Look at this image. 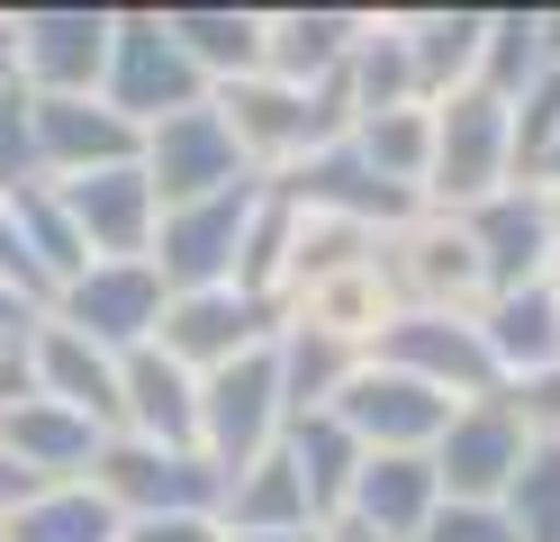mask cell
<instances>
[{"label": "cell", "mask_w": 560, "mask_h": 542, "mask_svg": "<svg viewBox=\"0 0 560 542\" xmlns=\"http://www.w3.org/2000/svg\"><path fill=\"white\" fill-rule=\"evenodd\" d=\"M91 100L145 136L163 118H182V108H199L208 82L182 64V46L163 36V10H109V64H100V91Z\"/></svg>", "instance_id": "cell-1"}, {"label": "cell", "mask_w": 560, "mask_h": 542, "mask_svg": "<svg viewBox=\"0 0 560 542\" xmlns=\"http://www.w3.org/2000/svg\"><path fill=\"white\" fill-rule=\"evenodd\" d=\"M425 118H434V154H425V191L416 199L434 217H462L479 199H498L506 191V100L462 82V91H443Z\"/></svg>", "instance_id": "cell-2"}, {"label": "cell", "mask_w": 560, "mask_h": 542, "mask_svg": "<svg viewBox=\"0 0 560 542\" xmlns=\"http://www.w3.org/2000/svg\"><path fill=\"white\" fill-rule=\"evenodd\" d=\"M82 488L109 506L118 524H145V516H218L226 470L208 461V452H154V443H136V434H109Z\"/></svg>", "instance_id": "cell-3"}, {"label": "cell", "mask_w": 560, "mask_h": 542, "mask_svg": "<svg viewBox=\"0 0 560 542\" xmlns=\"http://www.w3.org/2000/svg\"><path fill=\"white\" fill-rule=\"evenodd\" d=\"M362 361L425 380L434 397H452V407L498 397V361H488V344H479V316H425V308H398V316L362 344Z\"/></svg>", "instance_id": "cell-4"}, {"label": "cell", "mask_w": 560, "mask_h": 542, "mask_svg": "<svg viewBox=\"0 0 560 542\" xmlns=\"http://www.w3.org/2000/svg\"><path fill=\"white\" fill-rule=\"evenodd\" d=\"M254 199H262V181H235V191H218V199H190V208H163L154 217L145 263L163 280V299H182V289H226L235 280V244H244Z\"/></svg>", "instance_id": "cell-5"}, {"label": "cell", "mask_w": 560, "mask_h": 542, "mask_svg": "<svg viewBox=\"0 0 560 542\" xmlns=\"http://www.w3.org/2000/svg\"><path fill=\"white\" fill-rule=\"evenodd\" d=\"M136 172H145L154 208H190V199L235 191V181H262L254 163L235 154V136H226V118H218L208 100L182 108V118H163V127H145V145H136Z\"/></svg>", "instance_id": "cell-6"}, {"label": "cell", "mask_w": 560, "mask_h": 542, "mask_svg": "<svg viewBox=\"0 0 560 542\" xmlns=\"http://www.w3.org/2000/svg\"><path fill=\"white\" fill-rule=\"evenodd\" d=\"M46 325H63V335H82L91 353H136V344H154V325H163V280L154 263H91L55 289V308Z\"/></svg>", "instance_id": "cell-7"}, {"label": "cell", "mask_w": 560, "mask_h": 542, "mask_svg": "<svg viewBox=\"0 0 560 542\" xmlns=\"http://www.w3.org/2000/svg\"><path fill=\"white\" fill-rule=\"evenodd\" d=\"M109 64V10H10V72L27 100H91Z\"/></svg>", "instance_id": "cell-8"}, {"label": "cell", "mask_w": 560, "mask_h": 542, "mask_svg": "<svg viewBox=\"0 0 560 542\" xmlns=\"http://www.w3.org/2000/svg\"><path fill=\"white\" fill-rule=\"evenodd\" d=\"M271 443H280V380H271V344H254V353H235L226 371L199 380V452L235 480V470H254Z\"/></svg>", "instance_id": "cell-9"}, {"label": "cell", "mask_w": 560, "mask_h": 542, "mask_svg": "<svg viewBox=\"0 0 560 542\" xmlns=\"http://www.w3.org/2000/svg\"><path fill=\"white\" fill-rule=\"evenodd\" d=\"M280 335V299H244V289H182L163 299V325H154V353H172L190 380L226 371L235 353H254Z\"/></svg>", "instance_id": "cell-10"}, {"label": "cell", "mask_w": 560, "mask_h": 542, "mask_svg": "<svg viewBox=\"0 0 560 542\" xmlns=\"http://www.w3.org/2000/svg\"><path fill=\"white\" fill-rule=\"evenodd\" d=\"M515 461H524V425L498 407V397L452 407L443 434L425 443V470H434V488H443L452 506H498L506 480H515Z\"/></svg>", "instance_id": "cell-11"}, {"label": "cell", "mask_w": 560, "mask_h": 542, "mask_svg": "<svg viewBox=\"0 0 560 542\" xmlns=\"http://www.w3.org/2000/svg\"><path fill=\"white\" fill-rule=\"evenodd\" d=\"M326 416L353 434L362 452H425L434 434H443V416H452V397H434L425 380H407V371H380V361H362V371L335 389Z\"/></svg>", "instance_id": "cell-12"}, {"label": "cell", "mask_w": 560, "mask_h": 542, "mask_svg": "<svg viewBox=\"0 0 560 542\" xmlns=\"http://www.w3.org/2000/svg\"><path fill=\"white\" fill-rule=\"evenodd\" d=\"M470 244V263H479V289L488 299H506V289H534L551 272V217H542V191H498V199H479L452 217Z\"/></svg>", "instance_id": "cell-13"}, {"label": "cell", "mask_w": 560, "mask_h": 542, "mask_svg": "<svg viewBox=\"0 0 560 542\" xmlns=\"http://www.w3.org/2000/svg\"><path fill=\"white\" fill-rule=\"evenodd\" d=\"M55 199L63 217H73V235L91 263H145V244H154V191H145V172L136 163H109V172H82V181H55Z\"/></svg>", "instance_id": "cell-14"}, {"label": "cell", "mask_w": 560, "mask_h": 542, "mask_svg": "<svg viewBox=\"0 0 560 542\" xmlns=\"http://www.w3.org/2000/svg\"><path fill=\"white\" fill-rule=\"evenodd\" d=\"M118 434L154 452H199V380L154 344L118 353Z\"/></svg>", "instance_id": "cell-15"}, {"label": "cell", "mask_w": 560, "mask_h": 542, "mask_svg": "<svg viewBox=\"0 0 560 542\" xmlns=\"http://www.w3.org/2000/svg\"><path fill=\"white\" fill-rule=\"evenodd\" d=\"M27 127H37V172L46 181H82V172L136 163V145H145L127 118H109L100 100H27Z\"/></svg>", "instance_id": "cell-16"}, {"label": "cell", "mask_w": 560, "mask_h": 542, "mask_svg": "<svg viewBox=\"0 0 560 542\" xmlns=\"http://www.w3.org/2000/svg\"><path fill=\"white\" fill-rule=\"evenodd\" d=\"M109 434L82 425L73 407H55V397H19V407H0V452H10L27 480H46V488H82L91 480V461Z\"/></svg>", "instance_id": "cell-17"}, {"label": "cell", "mask_w": 560, "mask_h": 542, "mask_svg": "<svg viewBox=\"0 0 560 542\" xmlns=\"http://www.w3.org/2000/svg\"><path fill=\"white\" fill-rule=\"evenodd\" d=\"M27 380H37V397L73 407L82 425L118 434V361H109V353H91L82 335H63V325H37V335H27Z\"/></svg>", "instance_id": "cell-18"}, {"label": "cell", "mask_w": 560, "mask_h": 542, "mask_svg": "<svg viewBox=\"0 0 560 542\" xmlns=\"http://www.w3.org/2000/svg\"><path fill=\"white\" fill-rule=\"evenodd\" d=\"M434 506H443V488H434L425 452H362V470H353V497H343V516H353V524H371L380 542H416Z\"/></svg>", "instance_id": "cell-19"}, {"label": "cell", "mask_w": 560, "mask_h": 542, "mask_svg": "<svg viewBox=\"0 0 560 542\" xmlns=\"http://www.w3.org/2000/svg\"><path fill=\"white\" fill-rule=\"evenodd\" d=\"M362 36V10H271L262 19V82H326V72H343V55H353Z\"/></svg>", "instance_id": "cell-20"}, {"label": "cell", "mask_w": 560, "mask_h": 542, "mask_svg": "<svg viewBox=\"0 0 560 542\" xmlns=\"http://www.w3.org/2000/svg\"><path fill=\"white\" fill-rule=\"evenodd\" d=\"M479 344L498 361V389L524 380V371H560V289L534 280V289H506V299L479 308Z\"/></svg>", "instance_id": "cell-21"}, {"label": "cell", "mask_w": 560, "mask_h": 542, "mask_svg": "<svg viewBox=\"0 0 560 542\" xmlns=\"http://www.w3.org/2000/svg\"><path fill=\"white\" fill-rule=\"evenodd\" d=\"M542 72H560V10H488L470 82L488 100H515V91H534Z\"/></svg>", "instance_id": "cell-22"}, {"label": "cell", "mask_w": 560, "mask_h": 542, "mask_svg": "<svg viewBox=\"0 0 560 542\" xmlns=\"http://www.w3.org/2000/svg\"><path fill=\"white\" fill-rule=\"evenodd\" d=\"M163 36L182 46V64L208 91L262 72V10H199V0H182V10H163Z\"/></svg>", "instance_id": "cell-23"}, {"label": "cell", "mask_w": 560, "mask_h": 542, "mask_svg": "<svg viewBox=\"0 0 560 542\" xmlns=\"http://www.w3.org/2000/svg\"><path fill=\"white\" fill-rule=\"evenodd\" d=\"M362 371V353L353 344H335L317 335V325H290L280 316V335H271V380H280V425L290 416H326L335 407V389Z\"/></svg>", "instance_id": "cell-24"}, {"label": "cell", "mask_w": 560, "mask_h": 542, "mask_svg": "<svg viewBox=\"0 0 560 542\" xmlns=\"http://www.w3.org/2000/svg\"><path fill=\"white\" fill-rule=\"evenodd\" d=\"M479 27H488V10H416V19H398V46H407V72H416V100L425 108L479 72Z\"/></svg>", "instance_id": "cell-25"}, {"label": "cell", "mask_w": 560, "mask_h": 542, "mask_svg": "<svg viewBox=\"0 0 560 542\" xmlns=\"http://www.w3.org/2000/svg\"><path fill=\"white\" fill-rule=\"evenodd\" d=\"M280 461L299 470L307 516H317V524H335V516H343V497H353L362 443H353V434H343L335 416H290V425H280Z\"/></svg>", "instance_id": "cell-26"}, {"label": "cell", "mask_w": 560, "mask_h": 542, "mask_svg": "<svg viewBox=\"0 0 560 542\" xmlns=\"http://www.w3.org/2000/svg\"><path fill=\"white\" fill-rule=\"evenodd\" d=\"M290 524H317V516H307L299 470L280 461V443H271L254 470H235V480H226V497H218V533H290Z\"/></svg>", "instance_id": "cell-27"}, {"label": "cell", "mask_w": 560, "mask_h": 542, "mask_svg": "<svg viewBox=\"0 0 560 542\" xmlns=\"http://www.w3.org/2000/svg\"><path fill=\"white\" fill-rule=\"evenodd\" d=\"M0 208H10V227H19V244L37 253V272L63 289L73 272H91V253H82V235H73V217H63V199H55V181H27V191H0Z\"/></svg>", "instance_id": "cell-28"}, {"label": "cell", "mask_w": 560, "mask_h": 542, "mask_svg": "<svg viewBox=\"0 0 560 542\" xmlns=\"http://www.w3.org/2000/svg\"><path fill=\"white\" fill-rule=\"evenodd\" d=\"M0 542H118V516L91 488H46L37 506H19L0 524Z\"/></svg>", "instance_id": "cell-29"}, {"label": "cell", "mask_w": 560, "mask_h": 542, "mask_svg": "<svg viewBox=\"0 0 560 542\" xmlns=\"http://www.w3.org/2000/svg\"><path fill=\"white\" fill-rule=\"evenodd\" d=\"M498 516L515 524V542H560V443H524Z\"/></svg>", "instance_id": "cell-30"}, {"label": "cell", "mask_w": 560, "mask_h": 542, "mask_svg": "<svg viewBox=\"0 0 560 542\" xmlns=\"http://www.w3.org/2000/svg\"><path fill=\"white\" fill-rule=\"evenodd\" d=\"M498 407L524 425V443H560V371H524V380H506Z\"/></svg>", "instance_id": "cell-31"}, {"label": "cell", "mask_w": 560, "mask_h": 542, "mask_svg": "<svg viewBox=\"0 0 560 542\" xmlns=\"http://www.w3.org/2000/svg\"><path fill=\"white\" fill-rule=\"evenodd\" d=\"M27 181H46V172H37V127H27V91L10 82V91H0V191H27Z\"/></svg>", "instance_id": "cell-32"}, {"label": "cell", "mask_w": 560, "mask_h": 542, "mask_svg": "<svg viewBox=\"0 0 560 542\" xmlns=\"http://www.w3.org/2000/svg\"><path fill=\"white\" fill-rule=\"evenodd\" d=\"M416 542H515V524L498 516V506H452V497H443Z\"/></svg>", "instance_id": "cell-33"}, {"label": "cell", "mask_w": 560, "mask_h": 542, "mask_svg": "<svg viewBox=\"0 0 560 542\" xmlns=\"http://www.w3.org/2000/svg\"><path fill=\"white\" fill-rule=\"evenodd\" d=\"M118 542H226L218 516H145V524H118Z\"/></svg>", "instance_id": "cell-34"}, {"label": "cell", "mask_w": 560, "mask_h": 542, "mask_svg": "<svg viewBox=\"0 0 560 542\" xmlns=\"http://www.w3.org/2000/svg\"><path fill=\"white\" fill-rule=\"evenodd\" d=\"M37 497H46V480H27V470H19L10 452H0V524H10L19 506H37Z\"/></svg>", "instance_id": "cell-35"}, {"label": "cell", "mask_w": 560, "mask_h": 542, "mask_svg": "<svg viewBox=\"0 0 560 542\" xmlns=\"http://www.w3.org/2000/svg\"><path fill=\"white\" fill-rule=\"evenodd\" d=\"M19 397H37V380H27V353L0 344V407H19Z\"/></svg>", "instance_id": "cell-36"}, {"label": "cell", "mask_w": 560, "mask_h": 542, "mask_svg": "<svg viewBox=\"0 0 560 542\" xmlns=\"http://www.w3.org/2000/svg\"><path fill=\"white\" fill-rule=\"evenodd\" d=\"M317 542H380L371 524H353V516H335V524H317Z\"/></svg>", "instance_id": "cell-37"}, {"label": "cell", "mask_w": 560, "mask_h": 542, "mask_svg": "<svg viewBox=\"0 0 560 542\" xmlns=\"http://www.w3.org/2000/svg\"><path fill=\"white\" fill-rule=\"evenodd\" d=\"M226 542H317V524H290V533H226Z\"/></svg>", "instance_id": "cell-38"}, {"label": "cell", "mask_w": 560, "mask_h": 542, "mask_svg": "<svg viewBox=\"0 0 560 542\" xmlns=\"http://www.w3.org/2000/svg\"><path fill=\"white\" fill-rule=\"evenodd\" d=\"M542 217H551V253H560V181H542Z\"/></svg>", "instance_id": "cell-39"}, {"label": "cell", "mask_w": 560, "mask_h": 542, "mask_svg": "<svg viewBox=\"0 0 560 542\" xmlns=\"http://www.w3.org/2000/svg\"><path fill=\"white\" fill-rule=\"evenodd\" d=\"M542 181H560V145H551V154H542V172H534V191H542Z\"/></svg>", "instance_id": "cell-40"}]
</instances>
